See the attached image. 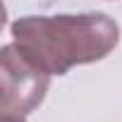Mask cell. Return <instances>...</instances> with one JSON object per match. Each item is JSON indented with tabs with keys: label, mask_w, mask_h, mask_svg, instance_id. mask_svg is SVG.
<instances>
[{
	"label": "cell",
	"mask_w": 122,
	"mask_h": 122,
	"mask_svg": "<svg viewBox=\"0 0 122 122\" xmlns=\"http://www.w3.org/2000/svg\"><path fill=\"white\" fill-rule=\"evenodd\" d=\"M19 43L50 74H67L77 65L98 62L120 41L115 19L103 12L22 17L10 26Z\"/></svg>",
	"instance_id": "cell-1"
},
{
	"label": "cell",
	"mask_w": 122,
	"mask_h": 122,
	"mask_svg": "<svg viewBox=\"0 0 122 122\" xmlns=\"http://www.w3.org/2000/svg\"><path fill=\"white\" fill-rule=\"evenodd\" d=\"M50 86V72L19 46L10 43L0 57V112L3 117H26L34 112Z\"/></svg>",
	"instance_id": "cell-2"
},
{
	"label": "cell",
	"mask_w": 122,
	"mask_h": 122,
	"mask_svg": "<svg viewBox=\"0 0 122 122\" xmlns=\"http://www.w3.org/2000/svg\"><path fill=\"white\" fill-rule=\"evenodd\" d=\"M0 122H24V117H3Z\"/></svg>",
	"instance_id": "cell-3"
}]
</instances>
